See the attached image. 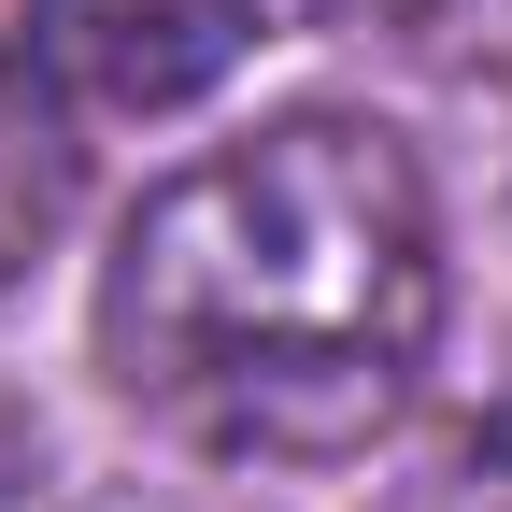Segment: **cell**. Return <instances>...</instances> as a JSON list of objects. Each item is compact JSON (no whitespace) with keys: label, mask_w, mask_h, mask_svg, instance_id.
Masks as SVG:
<instances>
[{"label":"cell","mask_w":512,"mask_h":512,"mask_svg":"<svg viewBox=\"0 0 512 512\" xmlns=\"http://www.w3.org/2000/svg\"><path fill=\"white\" fill-rule=\"evenodd\" d=\"M441 342V200L399 128L271 114L114 228L100 370L128 413L242 470H328L399 427Z\"/></svg>","instance_id":"cell-1"},{"label":"cell","mask_w":512,"mask_h":512,"mask_svg":"<svg viewBox=\"0 0 512 512\" xmlns=\"http://www.w3.org/2000/svg\"><path fill=\"white\" fill-rule=\"evenodd\" d=\"M313 0H29V43L57 86H86L114 114H171L228 86L256 43H285Z\"/></svg>","instance_id":"cell-2"},{"label":"cell","mask_w":512,"mask_h":512,"mask_svg":"<svg viewBox=\"0 0 512 512\" xmlns=\"http://www.w3.org/2000/svg\"><path fill=\"white\" fill-rule=\"evenodd\" d=\"M100 512H185V498H143V484H128V498H100Z\"/></svg>","instance_id":"cell-5"},{"label":"cell","mask_w":512,"mask_h":512,"mask_svg":"<svg viewBox=\"0 0 512 512\" xmlns=\"http://www.w3.org/2000/svg\"><path fill=\"white\" fill-rule=\"evenodd\" d=\"M441 512H512V399L456 441V470H441Z\"/></svg>","instance_id":"cell-4"},{"label":"cell","mask_w":512,"mask_h":512,"mask_svg":"<svg viewBox=\"0 0 512 512\" xmlns=\"http://www.w3.org/2000/svg\"><path fill=\"white\" fill-rule=\"evenodd\" d=\"M57 214H72V114H57V86L0 43V285L57 242Z\"/></svg>","instance_id":"cell-3"}]
</instances>
